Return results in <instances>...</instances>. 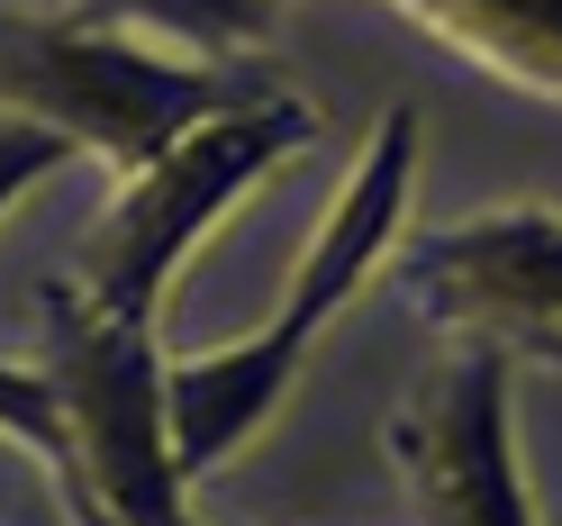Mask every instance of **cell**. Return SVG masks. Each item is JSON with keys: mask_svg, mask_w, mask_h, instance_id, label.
Wrapping results in <instances>:
<instances>
[{"mask_svg": "<svg viewBox=\"0 0 562 526\" xmlns=\"http://www.w3.org/2000/svg\"><path fill=\"white\" fill-rule=\"evenodd\" d=\"M263 100V82L227 74V64H191L146 46V27L110 19H37V10H0V110L46 119L74 146L110 155L119 172L155 164L172 136H191L200 119Z\"/></svg>", "mask_w": 562, "mask_h": 526, "instance_id": "obj_1", "label": "cell"}, {"mask_svg": "<svg viewBox=\"0 0 562 526\" xmlns=\"http://www.w3.org/2000/svg\"><path fill=\"white\" fill-rule=\"evenodd\" d=\"M64 500H74V526H119V517H110V508H100V500H91V490H74V481H64Z\"/></svg>", "mask_w": 562, "mask_h": 526, "instance_id": "obj_9", "label": "cell"}, {"mask_svg": "<svg viewBox=\"0 0 562 526\" xmlns=\"http://www.w3.org/2000/svg\"><path fill=\"white\" fill-rule=\"evenodd\" d=\"M46 336H55V409L74 454L55 463V481L91 490L119 526H191L182 508V472H172V436H164V355L155 327H119L46 282Z\"/></svg>", "mask_w": 562, "mask_h": 526, "instance_id": "obj_3", "label": "cell"}, {"mask_svg": "<svg viewBox=\"0 0 562 526\" xmlns=\"http://www.w3.org/2000/svg\"><path fill=\"white\" fill-rule=\"evenodd\" d=\"M436 46L490 64L499 82L562 100V0H400Z\"/></svg>", "mask_w": 562, "mask_h": 526, "instance_id": "obj_7", "label": "cell"}, {"mask_svg": "<svg viewBox=\"0 0 562 526\" xmlns=\"http://www.w3.org/2000/svg\"><path fill=\"white\" fill-rule=\"evenodd\" d=\"M308 127L318 119H308L300 100L263 91V100H245V110H218V119H200L191 136H172L155 164H136L119 182V209L100 219V236L82 245V264H74L64 291H74L91 318L155 327V300L172 282V264H182L281 155H300Z\"/></svg>", "mask_w": 562, "mask_h": 526, "instance_id": "obj_2", "label": "cell"}, {"mask_svg": "<svg viewBox=\"0 0 562 526\" xmlns=\"http://www.w3.org/2000/svg\"><path fill=\"white\" fill-rule=\"evenodd\" d=\"M391 454L427 526H536L508 427V355L490 345H463V363H445L391 417Z\"/></svg>", "mask_w": 562, "mask_h": 526, "instance_id": "obj_5", "label": "cell"}, {"mask_svg": "<svg viewBox=\"0 0 562 526\" xmlns=\"http://www.w3.org/2000/svg\"><path fill=\"white\" fill-rule=\"evenodd\" d=\"M82 146L64 127H46V119H19V110H0V209H10L27 182H46L55 164H74Z\"/></svg>", "mask_w": 562, "mask_h": 526, "instance_id": "obj_8", "label": "cell"}, {"mask_svg": "<svg viewBox=\"0 0 562 526\" xmlns=\"http://www.w3.org/2000/svg\"><path fill=\"white\" fill-rule=\"evenodd\" d=\"M308 336L300 318H272L255 327L227 355H191V363H164V436H172V472H218L227 454H245V436L281 409V391L300 381L308 363Z\"/></svg>", "mask_w": 562, "mask_h": 526, "instance_id": "obj_6", "label": "cell"}, {"mask_svg": "<svg viewBox=\"0 0 562 526\" xmlns=\"http://www.w3.org/2000/svg\"><path fill=\"white\" fill-rule=\"evenodd\" d=\"M408 309L508 363H562V219L553 209H490L436 227L391 255Z\"/></svg>", "mask_w": 562, "mask_h": 526, "instance_id": "obj_4", "label": "cell"}]
</instances>
